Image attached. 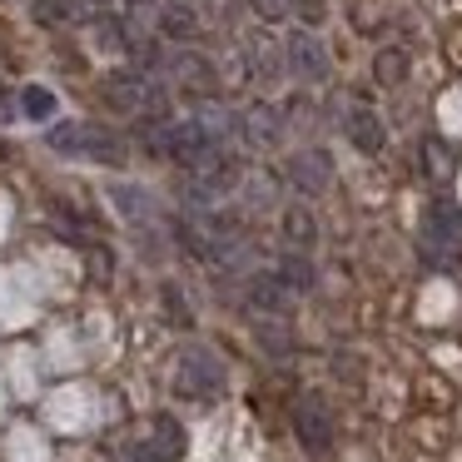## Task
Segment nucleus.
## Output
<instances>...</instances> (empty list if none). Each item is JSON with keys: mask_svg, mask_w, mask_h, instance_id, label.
Instances as JSON below:
<instances>
[{"mask_svg": "<svg viewBox=\"0 0 462 462\" xmlns=\"http://www.w3.org/2000/svg\"><path fill=\"white\" fill-rule=\"evenodd\" d=\"M373 70H378V80H383V85H398L402 75H408V55H402V51H383Z\"/></svg>", "mask_w": 462, "mask_h": 462, "instance_id": "17", "label": "nucleus"}, {"mask_svg": "<svg viewBox=\"0 0 462 462\" xmlns=\"http://www.w3.org/2000/svg\"><path fill=\"white\" fill-rule=\"evenodd\" d=\"M21 105H25V120H35V125L55 115V95L45 90V85H25V90H21Z\"/></svg>", "mask_w": 462, "mask_h": 462, "instance_id": "15", "label": "nucleus"}, {"mask_svg": "<svg viewBox=\"0 0 462 462\" xmlns=\"http://www.w3.org/2000/svg\"><path fill=\"white\" fill-rule=\"evenodd\" d=\"M293 5H299V0H254V11H259L263 21H283Z\"/></svg>", "mask_w": 462, "mask_h": 462, "instance_id": "19", "label": "nucleus"}, {"mask_svg": "<svg viewBox=\"0 0 462 462\" xmlns=\"http://www.w3.org/2000/svg\"><path fill=\"white\" fill-rule=\"evenodd\" d=\"M35 15H41L45 25L75 21V15H80V0H35Z\"/></svg>", "mask_w": 462, "mask_h": 462, "instance_id": "16", "label": "nucleus"}, {"mask_svg": "<svg viewBox=\"0 0 462 462\" xmlns=\"http://www.w3.org/2000/svg\"><path fill=\"white\" fill-rule=\"evenodd\" d=\"M428 234L438 244H462V209L452 199H432L428 204Z\"/></svg>", "mask_w": 462, "mask_h": 462, "instance_id": "10", "label": "nucleus"}, {"mask_svg": "<svg viewBox=\"0 0 462 462\" xmlns=\"http://www.w3.org/2000/svg\"><path fill=\"white\" fill-rule=\"evenodd\" d=\"M348 140L358 154H378L383 144H388V134H383V125L373 110H348Z\"/></svg>", "mask_w": 462, "mask_h": 462, "instance_id": "9", "label": "nucleus"}, {"mask_svg": "<svg viewBox=\"0 0 462 462\" xmlns=\"http://www.w3.org/2000/svg\"><path fill=\"white\" fill-rule=\"evenodd\" d=\"M85 5H105V0H85Z\"/></svg>", "mask_w": 462, "mask_h": 462, "instance_id": "21", "label": "nucleus"}, {"mask_svg": "<svg viewBox=\"0 0 462 462\" xmlns=\"http://www.w3.org/2000/svg\"><path fill=\"white\" fill-rule=\"evenodd\" d=\"M174 70H180V80L189 85V90H204V95H214V90H219V70H214V60H209V55L184 51V55H174Z\"/></svg>", "mask_w": 462, "mask_h": 462, "instance_id": "8", "label": "nucleus"}, {"mask_svg": "<svg viewBox=\"0 0 462 462\" xmlns=\"http://www.w3.org/2000/svg\"><path fill=\"white\" fill-rule=\"evenodd\" d=\"M293 428H299V442L313 452V457H323V452L333 448V422H328V408H323L319 398H299V408H293Z\"/></svg>", "mask_w": 462, "mask_h": 462, "instance_id": "4", "label": "nucleus"}, {"mask_svg": "<svg viewBox=\"0 0 462 462\" xmlns=\"http://www.w3.org/2000/svg\"><path fill=\"white\" fill-rule=\"evenodd\" d=\"M115 209H120L125 219H144V214H150V194H144L140 184H115Z\"/></svg>", "mask_w": 462, "mask_h": 462, "instance_id": "14", "label": "nucleus"}, {"mask_svg": "<svg viewBox=\"0 0 462 462\" xmlns=\"http://www.w3.org/2000/svg\"><path fill=\"white\" fill-rule=\"evenodd\" d=\"M289 293L293 289L279 279V269H273V273H254L249 289H244V299H249L259 313H289Z\"/></svg>", "mask_w": 462, "mask_h": 462, "instance_id": "6", "label": "nucleus"}, {"mask_svg": "<svg viewBox=\"0 0 462 462\" xmlns=\"http://www.w3.org/2000/svg\"><path fill=\"white\" fill-rule=\"evenodd\" d=\"M289 180H293V189H299V194H323V189H328V180H333V160L323 150H303V154H293V160H289Z\"/></svg>", "mask_w": 462, "mask_h": 462, "instance_id": "5", "label": "nucleus"}, {"mask_svg": "<svg viewBox=\"0 0 462 462\" xmlns=\"http://www.w3.org/2000/svg\"><path fill=\"white\" fill-rule=\"evenodd\" d=\"M279 279L289 283L293 293H309L313 283H319V273H313V263L303 259V254H283V259H279Z\"/></svg>", "mask_w": 462, "mask_h": 462, "instance_id": "12", "label": "nucleus"}, {"mask_svg": "<svg viewBox=\"0 0 462 462\" xmlns=\"http://www.w3.org/2000/svg\"><path fill=\"white\" fill-rule=\"evenodd\" d=\"M160 31L170 35V41H194V35H199V21H194L189 11H184V5H164V21H160Z\"/></svg>", "mask_w": 462, "mask_h": 462, "instance_id": "13", "label": "nucleus"}, {"mask_svg": "<svg viewBox=\"0 0 462 462\" xmlns=\"http://www.w3.org/2000/svg\"><path fill=\"white\" fill-rule=\"evenodd\" d=\"M428 170H432V174H448V170H452V154L442 150V144H428Z\"/></svg>", "mask_w": 462, "mask_h": 462, "instance_id": "20", "label": "nucleus"}, {"mask_svg": "<svg viewBox=\"0 0 462 462\" xmlns=\"http://www.w3.org/2000/svg\"><path fill=\"white\" fill-rule=\"evenodd\" d=\"M283 55H289V70L299 75V80H309V85L328 80V51H323V41L313 31H293L289 45H283Z\"/></svg>", "mask_w": 462, "mask_h": 462, "instance_id": "3", "label": "nucleus"}, {"mask_svg": "<svg viewBox=\"0 0 462 462\" xmlns=\"http://www.w3.org/2000/svg\"><path fill=\"white\" fill-rule=\"evenodd\" d=\"M283 234H289L293 244H313V219L303 209H289L283 214Z\"/></svg>", "mask_w": 462, "mask_h": 462, "instance_id": "18", "label": "nucleus"}, {"mask_svg": "<svg viewBox=\"0 0 462 462\" xmlns=\"http://www.w3.org/2000/svg\"><path fill=\"white\" fill-rule=\"evenodd\" d=\"M51 150L60 154H85V160H125V140L105 125H65V130H51Z\"/></svg>", "mask_w": 462, "mask_h": 462, "instance_id": "1", "label": "nucleus"}, {"mask_svg": "<svg viewBox=\"0 0 462 462\" xmlns=\"http://www.w3.org/2000/svg\"><path fill=\"white\" fill-rule=\"evenodd\" d=\"M239 130L249 144H259V150H273V144L283 140V120L269 110V105H254L249 115H239Z\"/></svg>", "mask_w": 462, "mask_h": 462, "instance_id": "7", "label": "nucleus"}, {"mask_svg": "<svg viewBox=\"0 0 462 462\" xmlns=\"http://www.w3.org/2000/svg\"><path fill=\"white\" fill-rule=\"evenodd\" d=\"M160 21H164L160 0H125V31H130L134 41H144L150 31H160Z\"/></svg>", "mask_w": 462, "mask_h": 462, "instance_id": "11", "label": "nucleus"}, {"mask_svg": "<svg viewBox=\"0 0 462 462\" xmlns=\"http://www.w3.org/2000/svg\"><path fill=\"white\" fill-rule=\"evenodd\" d=\"M180 393L184 398H219L224 393V363L209 348H184L180 358Z\"/></svg>", "mask_w": 462, "mask_h": 462, "instance_id": "2", "label": "nucleus"}]
</instances>
